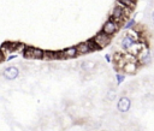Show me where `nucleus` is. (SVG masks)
<instances>
[{"label": "nucleus", "instance_id": "f257e3e1", "mask_svg": "<svg viewBox=\"0 0 154 131\" xmlns=\"http://www.w3.org/2000/svg\"><path fill=\"white\" fill-rule=\"evenodd\" d=\"M130 12H131L130 8H128V7H125V6H123V5H120V4L117 2V5L113 7V10L111 12L109 18L113 19L114 22H117L119 25H122L123 22H125L128 19Z\"/></svg>", "mask_w": 154, "mask_h": 131}, {"label": "nucleus", "instance_id": "f03ea898", "mask_svg": "<svg viewBox=\"0 0 154 131\" xmlns=\"http://www.w3.org/2000/svg\"><path fill=\"white\" fill-rule=\"evenodd\" d=\"M23 55L25 59H31V60H42L43 58V49L37 48V47H31V46H26Z\"/></svg>", "mask_w": 154, "mask_h": 131}, {"label": "nucleus", "instance_id": "7ed1b4c3", "mask_svg": "<svg viewBox=\"0 0 154 131\" xmlns=\"http://www.w3.org/2000/svg\"><path fill=\"white\" fill-rule=\"evenodd\" d=\"M91 40H93V42L95 43V46L97 47V49H102V48H105L106 46H108V44L111 43V36L106 35V34L102 32V31L97 32Z\"/></svg>", "mask_w": 154, "mask_h": 131}, {"label": "nucleus", "instance_id": "20e7f679", "mask_svg": "<svg viewBox=\"0 0 154 131\" xmlns=\"http://www.w3.org/2000/svg\"><path fill=\"white\" fill-rule=\"evenodd\" d=\"M76 47H77L78 55H84V54H88V53H90V52L97 50V47L95 46V43L93 42L91 38L88 40V41H84V42L78 43Z\"/></svg>", "mask_w": 154, "mask_h": 131}, {"label": "nucleus", "instance_id": "39448f33", "mask_svg": "<svg viewBox=\"0 0 154 131\" xmlns=\"http://www.w3.org/2000/svg\"><path fill=\"white\" fill-rule=\"evenodd\" d=\"M119 28H120V25L117 23V22H114L113 19H107L105 23H103V25H102V29H101V31L102 32H105L106 35H108V36H113L114 34H117L118 32V30H119Z\"/></svg>", "mask_w": 154, "mask_h": 131}, {"label": "nucleus", "instance_id": "423d86ee", "mask_svg": "<svg viewBox=\"0 0 154 131\" xmlns=\"http://www.w3.org/2000/svg\"><path fill=\"white\" fill-rule=\"evenodd\" d=\"M136 59H137L138 65H147V64H149L150 60H152V53H150V50H149L148 48L143 47V48L141 49V52L136 55Z\"/></svg>", "mask_w": 154, "mask_h": 131}, {"label": "nucleus", "instance_id": "0eeeda50", "mask_svg": "<svg viewBox=\"0 0 154 131\" xmlns=\"http://www.w3.org/2000/svg\"><path fill=\"white\" fill-rule=\"evenodd\" d=\"M18 76H19V69L14 65L5 67L4 71H2V77L7 81H14Z\"/></svg>", "mask_w": 154, "mask_h": 131}, {"label": "nucleus", "instance_id": "6e6552de", "mask_svg": "<svg viewBox=\"0 0 154 131\" xmlns=\"http://www.w3.org/2000/svg\"><path fill=\"white\" fill-rule=\"evenodd\" d=\"M124 73L126 75H134L136 73V71L138 70V62L136 60H129V61H125L122 66V69Z\"/></svg>", "mask_w": 154, "mask_h": 131}, {"label": "nucleus", "instance_id": "1a4fd4ad", "mask_svg": "<svg viewBox=\"0 0 154 131\" xmlns=\"http://www.w3.org/2000/svg\"><path fill=\"white\" fill-rule=\"evenodd\" d=\"M130 107H131V100L129 97H126V96H122L117 102V109L119 112H122V113L129 112Z\"/></svg>", "mask_w": 154, "mask_h": 131}, {"label": "nucleus", "instance_id": "9d476101", "mask_svg": "<svg viewBox=\"0 0 154 131\" xmlns=\"http://www.w3.org/2000/svg\"><path fill=\"white\" fill-rule=\"evenodd\" d=\"M60 56H61V59H75V58H77L78 56L77 47L71 46V47H67V48L60 50Z\"/></svg>", "mask_w": 154, "mask_h": 131}, {"label": "nucleus", "instance_id": "9b49d317", "mask_svg": "<svg viewBox=\"0 0 154 131\" xmlns=\"http://www.w3.org/2000/svg\"><path fill=\"white\" fill-rule=\"evenodd\" d=\"M58 59H61V56H60V50H59V52L43 50V58H42V60H58Z\"/></svg>", "mask_w": 154, "mask_h": 131}, {"label": "nucleus", "instance_id": "f8f14e48", "mask_svg": "<svg viewBox=\"0 0 154 131\" xmlns=\"http://www.w3.org/2000/svg\"><path fill=\"white\" fill-rule=\"evenodd\" d=\"M95 66H96V64H95L94 61H91V60H85V61H83V62L81 64V69H82L83 71H87V72L94 70Z\"/></svg>", "mask_w": 154, "mask_h": 131}, {"label": "nucleus", "instance_id": "ddd939ff", "mask_svg": "<svg viewBox=\"0 0 154 131\" xmlns=\"http://www.w3.org/2000/svg\"><path fill=\"white\" fill-rule=\"evenodd\" d=\"M117 2L123 5V6H125V7H128V8H130V10H132L135 7V5H136V0H117Z\"/></svg>", "mask_w": 154, "mask_h": 131}, {"label": "nucleus", "instance_id": "4468645a", "mask_svg": "<svg viewBox=\"0 0 154 131\" xmlns=\"http://www.w3.org/2000/svg\"><path fill=\"white\" fill-rule=\"evenodd\" d=\"M136 25V20L134 18H130V19H126V23L123 25V28L125 30H130V29H134Z\"/></svg>", "mask_w": 154, "mask_h": 131}, {"label": "nucleus", "instance_id": "2eb2a0df", "mask_svg": "<svg viewBox=\"0 0 154 131\" xmlns=\"http://www.w3.org/2000/svg\"><path fill=\"white\" fill-rule=\"evenodd\" d=\"M116 97H117V93H116V90L109 89V90L107 91V94H106V99H107L108 101H113Z\"/></svg>", "mask_w": 154, "mask_h": 131}, {"label": "nucleus", "instance_id": "dca6fc26", "mask_svg": "<svg viewBox=\"0 0 154 131\" xmlns=\"http://www.w3.org/2000/svg\"><path fill=\"white\" fill-rule=\"evenodd\" d=\"M116 78H117V84L119 85V84H122V83L124 82L125 75H124V73H117V75H116Z\"/></svg>", "mask_w": 154, "mask_h": 131}, {"label": "nucleus", "instance_id": "f3484780", "mask_svg": "<svg viewBox=\"0 0 154 131\" xmlns=\"http://www.w3.org/2000/svg\"><path fill=\"white\" fill-rule=\"evenodd\" d=\"M6 60V54L0 49V62H2V61H5Z\"/></svg>", "mask_w": 154, "mask_h": 131}, {"label": "nucleus", "instance_id": "a211bd4d", "mask_svg": "<svg viewBox=\"0 0 154 131\" xmlns=\"http://www.w3.org/2000/svg\"><path fill=\"white\" fill-rule=\"evenodd\" d=\"M14 58H17V54H11V55H8V56H6V60H12V59H14Z\"/></svg>", "mask_w": 154, "mask_h": 131}, {"label": "nucleus", "instance_id": "6ab92c4d", "mask_svg": "<svg viewBox=\"0 0 154 131\" xmlns=\"http://www.w3.org/2000/svg\"><path fill=\"white\" fill-rule=\"evenodd\" d=\"M105 59H106V61H107V62H111V61H112V60H111V55H109V54H106V55H105Z\"/></svg>", "mask_w": 154, "mask_h": 131}, {"label": "nucleus", "instance_id": "aec40b11", "mask_svg": "<svg viewBox=\"0 0 154 131\" xmlns=\"http://www.w3.org/2000/svg\"><path fill=\"white\" fill-rule=\"evenodd\" d=\"M152 22H153V24H154V11L152 12Z\"/></svg>", "mask_w": 154, "mask_h": 131}]
</instances>
